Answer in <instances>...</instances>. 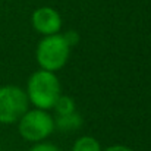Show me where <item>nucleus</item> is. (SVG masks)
Returning a JSON list of instances; mask_svg holds the SVG:
<instances>
[{
    "mask_svg": "<svg viewBox=\"0 0 151 151\" xmlns=\"http://www.w3.org/2000/svg\"><path fill=\"white\" fill-rule=\"evenodd\" d=\"M29 151H59V148L51 145V144H38V145H35Z\"/></svg>",
    "mask_w": 151,
    "mask_h": 151,
    "instance_id": "9d476101",
    "label": "nucleus"
},
{
    "mask_svg": "<svg viewBox=\"0 0 151 151\" xmlns=\"http://www.w3.org/2000/svg\"><path fill=\"white\" fill-rule=\"evenodd\" d=\"M72 151H101L100 144L93 137H81L75 141Z\"/></svg>",
    "mask_w": 151,
    "mask_h": 151,
    "instance_id": "0eeeda50",
    "label": "nucleus"
},
{
    "mask_svg": "<svg viewBox=\"0 0 151 151\" xmlns=\"http://www.w3.org/2000/svg\"><path fill=\"white\" fill-rule=\"evenodd\" d=\"M54 131V120L44 110L27 111L19 119V134L27 141H41Z\"/></svg>",
    "mask_w": 151,
    "mask_h": 151,
    "instance_id": "20e7f679",
    "label": "nucleus"
},
{
    "mask_svg": "<svg viewBox=\"0 0 151 151\" xmlns=\"http://www.w3.org/2000/svg\"><path fill=\"white\" fill-rule=\"evenodd\" d=\"M54 125H56L57 129H60L63 132H72V131H76V129L81 128L82 119H81V116L76 111H73V113H69V114L57 116Z\"/></svg>",
    "mask_w": 151,
    "mask_h": 151,
    "instance_id": "423d86ee",
    "label": "nucleus"
},
{
    "mask_svg": "<svg viewBox=\"0 0 151 151\" xmlns=\"http://www.w3.org/2000/svg\"><path fill=\"white\" fill-rule=\"evenodd\" d=\"M69 50L70 47L68 46L63 35L59 34L46 35V38H43L37 47L38 65L44 70L56 72L66 65L69 57Z\"/></svg>",
    "mask_w": 151,
    "mask_h": 151,
    "instance_id": "f03ea898",
    "label": "nucleus"
},
{
    "mask_svg": "<svg viewBox=\"0 0 151 151\" xmlns=\"http://www.w3.org/2000/svg\"><path fill=\"white\" fill-rule=\"evenodd\" d=\"M104 151H132V150L128 148V147H125V145H113V147L106 148Z\"/></svg>",
    "mask_w": 151,
    "mask_h": 151,
    "instance_id": "9b49d317",
    "label": "nucleus"
},
{
    "mask_svg": "<svg viewBox=\"0 0 151 151\" xmlns=\"http://www.w3.org/2000/svg\"><path fill=\"white\" fill-rule=\"evenodd\" d=\"M27 96L28 100L40 110L53 109L56 100L60 96L59 79L50 70L43 69L35 72L28 81Z\"/></svg>",
    "mask_w": 151,
    "mask_h": 151,
    "instance_id": "f257e3e1",
    "label": "nucleus"
},
{
    "mask_svg": "<svg viewBox=\"0 0 151 151\" xmlns=\"http://www.w3.org/2000/svg\"><path fill=\"white\" fill-rule=\"evenodd\" d=\"M53 107H54L57 116L69 114V113L76 111V110H75V101L72 100L70 97H68V96H59V99L56 100Z\"/></svg>",
    "mask_w": 151,
    "mask_h": 151,
    "instance_id": "6e6552de",
    "label": "nucleus"
},
{
    "mask_svg": "<svg viewBox=\"0 0 151 151\" xmlns=\"http://www.w3.org/2000/svg\"><path fill=\"white\" fill-rule=\"evenodd\" d=\"M32 25L40 34L51 35L59 32L62 27V19L54 9L40 7L32 13Z\"/></svg>",
    "mask_w": 151,
    "mask_h": 151,
    "instance_id": "39448f33",
    "label": "nucleus"
},
{
    "mask_svg": "<svg viewBox=\"0 0 151 151\" xmlns=\"http://www.w3.org/2000/svg\"><path fill=\"white\" fill-rule=\"evenodd\" d=\"M63 37H65V40H66V43H68L69 47H73V46L78 44V41H79V35H78V32H75V31H68Z\"/></svg>",
    "mask_w": 151,
    "mask_h": 151,
    "instance_id": "1a4fd4ad",
    "label": "nucleus"
},
{
    "mask_svg": "<svg viewBox=\"0 0 151 151\" xmlns=\"http://www.w3.org/2000/svg\"><path fill=\"white\" fill-rule=\"evenodd\" d=\"M28 96L18 87H0V122L13 123L28 111Z\"/></svg>",
    "mask_w": 151,
    "mask_h": 151,
    "instance_id": "7ed1b4c3",
    "label": "nucleus"
}]
</instances>
